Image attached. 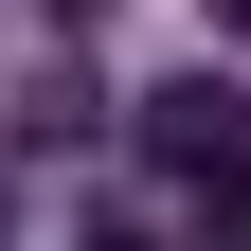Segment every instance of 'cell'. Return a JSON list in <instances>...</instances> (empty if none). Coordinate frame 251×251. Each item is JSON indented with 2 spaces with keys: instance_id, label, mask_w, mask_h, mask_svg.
Wrapping results in <instances>:
<instances>
[{
  "instance_id": "5",
  "label": "cell",
  "mask_w": 251,
  "mask_h": 251,
  "mask_svg": "<svg viewBox=\"0 0 251 251\" xmlns=\"http://www.w3.org/2000/svg\"><path fill=\"white\" fill-rule=\"evenodd\" d=\"M90 251H162V233H90Z\"/></svg>"
},
{
  "instance_id": "6",
  "label": "cell",
  "mask_w": 251,
  "mask_h": 251,
  "mask_svg": "<svg viewBox=\"0 0 251 251\" xmlns=\"http://www.w3.org/2000/svg\"><path fill=\"white\" fill-rule=\"evenodd\" d=\"M54 18H90V0H54Z\"/></svg>"
},
{
  "instance_id": "4",
  "label": "cell",
  "mask_w": 251,
  "mask_h": 251,
  "mask_svg": "<svg viewBox=\"0 0 251 251\" xmlns=\"http://www.w3.org/2000/svg\"><path fill=\"white\" fill-rule=\"evenodd\" d=\"M215 36H233V54H251V0H215Z\"/></svg>"
},
{
  "instance_id": "2",
  "label": "cell",
  "mask_w": 251,
  "mask_h": 251,
  "mask_svg": "<svg viewBox=\"0 0 251 251\" xmlns=\"http://www.w3.org/2000/svg\"><path fill=\"white\" fill-rule=\"evenodd\" d=\"M90 126H108V90H90V72H72V54H54V72H36V90H18V144H36V162H54V144H90Z\"/></svg>"
},
{
  "instance_id": "3",
  "label": "cell",
  "mask_w": 251,
  "mask_h": 251,
  "mask_svg": "<svg viewBox=\"0 0 251 251\" xmlns=\"http://www.w3.org/2000/svg\"><path fill=\"white\" fill-rule=\"evenodd\" d=\"M198 198H215V251H251V179H198Z\"/></svg>"
},
{
  "instance_id": "1",
  "label": "cell",
  "mask_w": 251,
  "mask_h": 251,
  "mask_svg": "<svg viewBox=\"0 0 251 251\" xmlns=\"http://www.w3.org/2000/svg\"><path fill=\"white\" fill-rule=\"evenodd\" d=\"M144 162H162V179H251V90L215 72V54L144 90Z\"/></svg>"
}]
</instances>
